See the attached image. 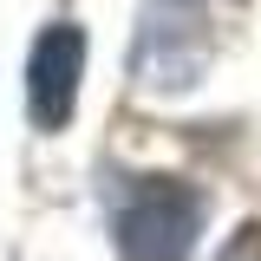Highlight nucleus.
Wrapping results in <instances>:
<instances>
[{
  "instance_id": "7ed1b4c3",
  "label": "nucleus",
  "mask_w": 261,
  "mask_h": 261,
  "mask_svg": "<svg viewBox=\"0 0 261 261\" xmlns=\"http://www.w3.org/2000/svg\"><path fill=\"white\" fill-rule=\"evenodd\" d=\"M79 79H85V27L53 20L33 39V59H27V111H33L39 130H65L72 124Z\"/></svg>"
},
{
  "instance_id": "20e7f679",
  "label": "nucleus",
  "mask_w": 261,
  "mask_h": 261,
  "mask_svg": "<svg viewBox=\"0 0 261 261\" xmlns=\"http://www.w3.org/2000/svg\"><path fill=\"white\" fill-rule=\"evenodd\" d=\"M222 255H228V261H255V255H261V222H242L235 235H228Z\"/></svg>"
},
{
  "instance_id": "f03ea898",
  "label": "nucleus",
  "mask_w": 261,
  "mask_h": 261,
  "mask_svg": "<svg viewBox=\"0 0 261 261\" xmlns=\"http://www.w3.org/2000/svg\"><path fill=\"white\" fill-rule=\"evenodd\" d=\"M209 65V33L190 13V0H157L137 27V46H130V72L150 85V92H183L202 79Z\"/></svg>"
},
{
  "instance_id": "f257e3e1",
  "label": "nucleus",
  "mask_w": 261,
  "mask_h": 261,
  "mask_svg": "<svg viewBox=\"0 0 261 261\" xmlns=\"http://www.w3.org/2000/svg\"><path fill=\"white\" fill-rule=\"evenodd\" d=\"M202 216L209 202L196 183L183 176H137L111 216V235H118V255H144V261H170L190 255L196 235H202Z\"/></svg>"
}]
</instances>
